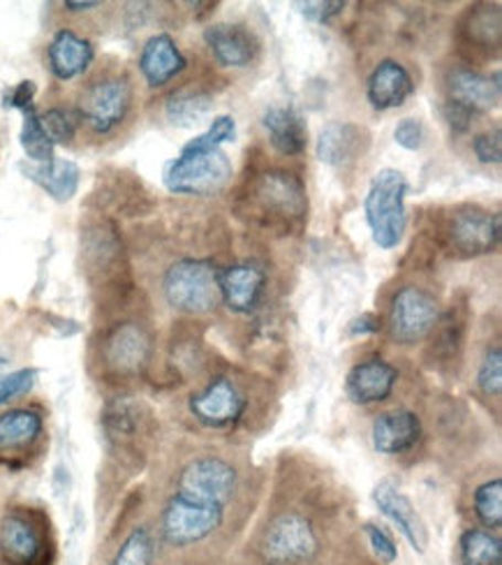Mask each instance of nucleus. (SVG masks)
Wrapping results in <instances>:
<instances>
[{"mask_svg": "<svg viewBox=\"0 0 502 565\" xmlns=\"http://www.w3.org/2000/svg\"><path fill=\"white\" fill-rule=\"evenodd\" d=\"M400 385V369L382 355H371L354 362L343 381V392L350 404L371 408L387 404Z\"/></svg>", "mask_w": 502, "mask_h": 565, "instance_id": "nucleus-12", "label": "nucleus"}, {"mask_svg": "<svg viewBox=\"0 0 502 565\" xmlns=\"http://www.w3.org/2000/svg\"><path fill=\"white\" fill-rule=\"evenodd\" d=\"M440 316V301L434 292L419 286H403L387 306V337L398 348H417L434 332Z\"/></svg>", "mask_w": 502, "mask_h": 565, "instance_id": "nucleus-8", "label": "nucleus"}, {"mask_svg": "<svg viewBox=\"0 0 502 565\" xmlns=\"http://www.w3.org/2000/svg\"><path fill=\"white\" fill-rule=\"evenodd\" d=\"M442 114H445V121L449 124V128L453 132H468L470 126H472V119H474L472 109H468L459 103H453V100H447L442 105Z\"/></svg>", "mask_w": 502, "mask_h": 565, "instance_id": "nucleus-43", "label": "nucleus"}, {"mask_svg": "<svg viewBox=\"0 0 502 565\" xmlns=\"http://www.w3.org/2000/svg\"><path fill=\"white\" fill-rule=\"evenodd\" d=\"M46 58H50V70L58 82H72L93 65L95 46L72 29H61L46 46Z\"/></svg>", "mask_w": 502, "mask_h": 565, "instance_id": "nucleus-21", "label": "nucleus"}, {"mask_svg": "<svg viewBox=\"0 0 502 565\" xmlns=\"http://www.w3.org/2000/svg\"><path fill=\"white\" fill-rule=\"evenodd\" d=\"M352 533L345 508L324 482L278 491L238 550L236 565H327Z\"/></svg>", "mask_w": 502, "mask_h": 565, "instance_id": "nucleus-2", "label": "nucleus"}, {"mask_svg": "<svg viewBox=\"0 0 502 565\" xmlns=\"http://www.w3.org/2000/svg\"><path fill=\"white\" fill-rule=\"evenodd\" d=\"M103 3H77V0H67L63 3V8H67L70 12H88V10H98Z\"/></svg>", "mask_w": 502, "mask_h": 565, "instance_id": "nucleus-46", "label": "nucleus"}, {"mask_svg": "<svg viewBox=\"0 0 502 565\" xmlns=\"http://www.w3.org/2000/svg\"><path fill=\"white\" fill-rule=\"evenodd\" d=\"M327 565H382V563H377L369 554V550H366V545L362 543V540H356L352 535L348 543L337 554H333V558Z\"/></svg>", "mask_w": 502, "mask_h": 565, "instance_id": "nucleus-40", "label": "nucleus"}, {"mask_svg": "<svg viewBox=\"0 0 502 565\" xmlns=\"http://www.w3.org/2000/svg\"><path fill=\"white\" fill-rule=\"evenodd\" d=\"M408 179L394 168L380 170L364 200V214L371 230L375 246L382 250H394L408 227V216H405V195H408Z\"/></svg>", "mask_w": 502, "mask_h": 565, "instance_id": "nucleus-5", "label": "nucleus"}, {"mask_svg": "<svg viewBox=\"0 0 502 565\" xmlns=\"http://www.w3.org/2000/svg\"><path fill=\"white\" fill-rule=\"evenodd\" d=\"M474 392L487 404H500L502 396V345L500 341H489L482 350V358L474 369Z\"/></svg>", "mask_w": 502, "mask_h": 565, "instance_id": "nucleus-32", "label": "nucleus"}, {"mask_svg": "<svg viewBox=\"0 0 502 565\" xmlns=\"http://www.w3.org/2000/svg\"><path fill=\"white\" fill-rule=\"evenodd\" d=\"M44 434V415L38 408L21 406L0 413V455L29 452Z\"/></svg>", "mask_w": 502, "mask_h": 565, "instance_id": "nucleus-24", "label": "nucleus"}, {"mask_svg": "<svg viewBox=\"0 0 502 565\" xmlns=\"http://www.w3.org/2000/svg\"><path fill=\"white\" fill-rule=\"evenodd\" d=\"M449 98L468 109L491 111L500 103V75L487 77L470 67H453L447 77Z\"/></svg>", "mask_w": 502, "mask_h": 565, "instance_id": "nucleus-22", "label": "nucleus"}, {"mask_svg": "<svg viewBox=\"0 0 502 565\" xmlns=\"http://www.w3.org/2000/svg\"><path fill=\"white\" fill-rule=\"evenodd\" d=\"M394 137L396 145L405 151H419L424 147V126L419 119H403L398 121Z\"/></svg>", "mask_w": 502, "mask_h": 565, "instance_id": "nucleus-42", "label": "nucleus"}, {"mask_svg": "<svg viewBox=\"0 0 502 565\" xmlns=\"http://www.w3.org/2000/svg\"><path fill=\"white\" fill-rule=\"evenodd\" d=\"M35 93H38L35 82H31V79H29V82H19L14 88H10V90H8L6 105H8V107H12V109H19V111L29 109V107H33Z\"/></svg>", "mask_w": 502, "mask_h": 565, "instance_id": "nucleus-44", "label": "nucleus"}, {"mask_svg": "<svg viewBox=\"0 0 502 565\" xmlns=\"http://www.w3.org/2000/svg\"><path fill=\"white\" fill-rule=\"evenodd\" d=\"M373 501L380 510V514H385L387 520L396 526V531L408 540V545L417 552L424 554L428 547V529L421 520V514L417 512L415 503L405 497V493L394 487L392 482H380L373 489Z\"/></svg>", "mask_w": 502, "mask_h": 565, "instance_id": "nucleus-16", "label": "nucleus"}, {"mask_svg": "<svg viewBox=\"0 0 502 565\" xmlns=\"http://www.w3.org/2000/svg\"><path fill=\"white\" fill-rule=\"evenodd\" d=\"M426 440L424 417L410 406H394L375 415L371 424L373 450L389 459L415 457Z\"/></svg>", "mask_w": 502, "mask_h": 565, "instance_id": "nucleus-11", "label": "nucleus"}, {"mask_svg": "<svg viewBox=\"0 0 502 565\" xmlns=\"http://www.w3.org/2000/svg\"><path fill=\"white\" fill-rule=\"evenodd\" d=\"M21 172L26 174L33 183H38L42 191L56 202H70L79 191L82 170L77 162H72L67 158H54L46 164L23 162Z\"/></svg>", "mask_w": 502, "mask_h": 565, "instance_id": "nucleus-25", "label": "nucleus"}, {"mask_svg": "<svg viewBox=\"0 0 502 565\" xmlns=\"http://www.w3.org/2000/svg\"><path fill=\"white\" fill-rule=\"evenodd\" d=\"M369 149V132L350 121H333L322 128L318 137V158L329 168L345 170L362 158Z\"/></svg>", "mask_w": 502, "mask_h": 565, "instance_id": "nucleus-18", "label": "nucleus"}, {"mask_svg": "<svg viewBox=\"0 0 502 565\" xmlns=\"http://www.w3.org/2000/svg\"><path fill=\"white\" fill-rule=\"evenodd\" d=\"M38 375H40V371L33 366L0 375V406L12 404V402H17V398L31 394V390L38 383Z\"/></svg>", "mask_w": 502, "mask_h": 565, "instance_id": "nucleus-38", "label": "nucleus"}, {"mask_svg": "<svg viewBox=\"0 0 502 565\" xmlns=\"http://www.w3.org/2000/svg\"><path fill=\"white\" fill-rule=\"evenodd\" d=\"M162 297L177 313L209 316L221 306V269L211 260L183 257L164 271Z\"/></svg>", "mask_w": 502, "mask_h": 565, "instance_id": "nucleus-4", "label": "nucleus"}, {"mask_svg": "<svg viewBox=\"0 0 502 565\" xmlns=\"http://www.w3.org/2000/svg\"><path fill=\"white\" fill-rule=\"evenodd\" d=\"M188 67V58L172 35L158 33L147 40L139 54V73L151 88H160L177 79Z\"/></svg>", "mask_w": 502, "mask_h": 565, "instance_id": "nucleus-20", "label": "nucleus"}, {"mask_svg": "<svg viewBox=\"0 0 502 565\" xmlns=\"http://www.w3.org/2000/svg\"><path fill=\"white\" fill-rule=\"evenodd\" d=\"M299 8L308 21L329 23L345 10V3L343 0H310V3H299Z\"/></svg>", "mask_w": 502, "mask_h": 565, "instance_id": "nucleus-41", "label": "nucleus"}, {"mask_svg": "<svg viewBox=\"0 0 502 565\" xmlns=\"http://www.w3.org/2000/svg\"><path fill=\"white\" fill-rule=\"evenodd\" d=\"M466 33L470 42L480 44L482 50H491V46L500 44L502 21H500V8L498 6H477L468 14Z\"/></svg>", "mask_w": 502, "mask_h": 565, "instance_id": "nucleus-34", "label": "nucleus"}, {"mask_svg": "<svg viewBox=\"0 0 502 565\" xmlns=\"http://www.w3.org/2000/svg\"><path fill=\"white\" fill-rule=\"evenodd\" d=\"M457 565H502V537L498 531L468 524L453 547Z\"/></svg>", "mask_w": 502, "mask_h": 565, "instance_id": "nucleus-30", "label": "nucleus"}, {"mask_svg": "<svg viewBox=\"0 0 502 565\" xmlns=\"http://www.w3.org/2000/svg\"><path fill=\"white\" fill-rule=\"evenodd\" d=\"M236 137V121L234 116H218L213 119L206 132L197 135L195 139H190L188 145L181 149L183 153H209V151H218L225 141H232Z\"/></svg>", "mask_w": 502, "mask_h": 565, "instance_id": "nucleus-36", "label": "nucleus"}, {"mask_svg": "<svg viewBox=\"0 0 502 565\" xmlns=\"http://www.w3.org/2000/svg\"><path fill=\"white\" fill-rule=\"evenodd\" d=\"M267 292V271L255 265H234L221 271V306L232 316H253Z\"/></svg>", "mask_w": 502, "mask_h": 565, "instance_id": "nucleus-15", "label": "nucleus"}, {"mask_svg": "<svg viewBox=\"0 0 502 565\" xmlns=\"http://www.w3.org/2000/svg\"><path fill=\"white\" fill-rule=\"evenodd\" d=\"M502 234L500 214H491L480 206H466L453 211L447 223V239L453 250L466 257L487 255L498 248Z\"/></svg>", "mask_w": 502, "mask_h": 565, "instance_id": "nucleus-13", "label": "nucleus"}, {"mask_svg": "<svg viewBox=\"0 0 502 565\" xmlns=\"http://www.w3.org/2000/svg\"><path fill=\"white\" fill-rule=\"evenodd\" d=\"M463 516L472 526H482L489 531L502 529V478L487 476L474 482L466 493Z\"/></svg>", "mask_w": 502, "mask_h": 565, "instance_id": "nucleus-27", "label": "nucleus"}, {"mask_svg": "<svg viewBox=\"0 0 502 565\" xmlns=\"http://www.w3.org/2000/svg\"><path fill=\"white\" fill-rule=\"evenodd\" d=\"M98 360L114 381H135L143 375L153 360V334L147 324L124 320L111 324L100 339Z\"/></svg>", "mask_w": 502, "mask_h": 565, "instance_id": "nucleus-7", "label": "nucleus"}, {"mask_svg": "<svg viewBox=\"0 0 502 565\" xmlns=\"http://www.w3.org/2000/svg\"><path fill=\"white\" fill-rule=\"evenodd\" d=\"M253 473L221 447H200L174 470L153 522L164 565H232L255 505Z\"/></svg>", "mask_w": 502, "mask_h": 565, "instance_id": "nucleus-1", "label": "nucleus"}, {"mask_svg": "<svg viewBox=\"0 0 502 565\" xmlns=\"http://www.w3.org/2000/svg\"><path fill=\"white\" fill-rule=\"evenodd\" d=\"M40 124L46 132V137L52 139V145H70L75 139L79 130V114L77 109H67V107H52L40 114Z\"/></svg>", "mask_w": 502, "mask_h": 565, "instance_id": "nucleus-35", "label": "nucleus"}, {"mask_svg": "<svg viewBox=\"0 0 502 565\" xmlns=\"http://www.w3.org/2000/svg\"><path fill=\"white\" fill-rule=\"evenodd\" d=\"M23 124H21V132H19V141H21V149L31 158V162L35 164H46L52 162L54 156V145L52 139L46 137L42 124H40V114L33 107L23 109Z\"/></svg>", "mask_w": 502, "mask_h": 565, "instance_id": "nucleus-33", "label": "nucleus"}, {"mask_svg": "<svg viewBox=\"0 0 502 565\" xmlns=\"http://www.w3.org/2000/svg\"><path fill=\"white\" fill-rule=\"evenodd\" d=\"M204 42L223 67H248L259 54L255 33L242 23H213L204 31Z\"/></svg>", "mask_w": 502, "mask_h": 565, "instance_id": "nucleus-17", "label": "nucleus"}, {"mask_svg": "<svg viewBox=\"0 0 502 565\" xmlns=\"http://www.w3.org/2000/svg\"><path fill=\"white\" fill-rule=\"evenodd\" d=\"M415 93L413 75L408 67L400 65L394 58L380 61L366 82V98L373 109L389 111L396 107H403Z\"/></svg>", "mask_w": 502, "mask_h": 565, "instance_id": "nucleus-19", "label": "nucleus"}, {"mask_svg": "<svg viewBox=\"0 0 502 565\" xmlns=\"http://www.w3.org/2000/svg\"><path fill=\"white\" fill-rule=\"evenodd\" d=\"M359 533H362V537H364L362 543L366 545L369 554L377 563H382V565H396V561H398V545H396V540L392 537V533L385 526H380L375 522H366V524L359 526Z\"/></svg>", "mask_w": 502, "mask_h": 565, "instance_id": "nucleus-37", "label": "nucleus"}, {"mask_svg": "<svg viewBox=\"0 0 502 565\" xmlns=\"http://www.w3.org/2000/svg\"><path fill=\"white\" fill-rule=\"evenodd\" d=\"M158 535L151 522L132 524L109 554L105 565H158Z\"/></svg>", "mask_w": 502, "mask_h": 565, "instance_id": "nucleus-29", "label": "nucleus"}, {"mask_svg": "<svg viewBox=\"0 0 502 565\" xmlns=\"http://www.w3.org/2000/svg\"><path fill=\"white\" fill-rule=\"evenodd\" d=\"M271 147L282 156H301L308 145V126L292 107H269L261 116Z\"/></svg>", "mask_w": 502, "mask_h": 565, "instance_id": "nucleus-26", "label": "nucleus"}, {"mask_svg": "<svg viewBox=\"0 0 502 565\" xmlns=\"http://www.w3.org/2000/svg\"><path fill=\"white\" fill-rule=\"evenodd\" d=\"M426 341H430L426 352L430 364L438 371H447L461 360V352L466 345V320L457 311L440 316L436 329Z\"/></svg>", "mask_w": 502, "mask_h": 565, "instance_id": "nucleus-28", "label": "nucleus"}, {"mask_svg": "<svg viewBox=\"0 0 502 565\" xmlns=\"http://www.w3.org/2000/svg\"><path fill=\"white\" fill-rule=\"evenodd\" d=\"M149 413L132 398H114L105 406L103 429L111 447L116 450H135L147 427Z\"/></svg>", "mask_w": 502, "mask_h": 565, "instance_id": "nucleus-23", "label": "nucleus"}, {"mask_svg": "<svg viewBox=\"0 0 502 565\" xmlns=\"http://www.w3.org/2000/svg\"><path fill=\"white\" fill-rule=\"evenodd\" d=\"M269 392L257 381L236 371H218L197 385L185 398V413L195 427L209 434L232 436L261 419Z\"/></svg>", "mask_w": 502, "mask_h": 565, "instance_id": "nucleus-3", "label": "nucleus"}, {"mask_svg": "<svg viewBox=\"0 0 502 565\" xmlns=\"http://www.w3.org/2000/svg\"><path fill=\"white\" fill-rule=\"evenodd\" d=\"M213 109V96L200 88H181L167 98V121L179 128H193Z\"/></svg>", "mask_w": 502, "mask_h": 565, "instance_id": "nucleus-31", "label": "nucleus"}, {"mask_svg": "<svg viewBox=\"0 0 502 565\" xmlns=\"http://www.w3.org/2000/svg\"><path fill=\"white\" fill-rule=\"evenodd\" d=\"M232 179V162L218 149L209 153H179L164 168V185L177 195H215Z\"/></svg>", "mask_w": 502, "mask_h": 565, "instance_id": "nucleus-10", "label": "nucleus"}, {"mask_svg": "<svg viewBox=\"0 0 502 565\" xmlns=\"http://www.w3.org/2000/svg\"><path fill=\"white\" fill-rule=\"evenodd\" d=\"M380 327H382V322H380L377 316L364 313V316H359V318H354V320L350 322V334H352V337L375 334V332H380Z\"/></svg>", "mask_w": 502, "mask_h": 565, "instance_id": "nucleus-45", "label": "nucleus"}, {"mask_svg": "<svg viewBox=\"0 0 502 565\" xmlns=\"http://www.w3.org/2000/svg\"><path fill=\"white\" fill-rule=\"evenodd\" d=\"M132 103L135 90L126 75H103L84 88L77 114L93 135L107 137L128 121Z\"/></svg>", "mask_w": 502, "mask_h": 565, "instance_id": "nucleus-9", "label": "nucleus"}, {"mask_svg": "<svg viewBox=\"0 0 502 565\" xmlns=\"http://www.w3.org/2000/svg\"><path fill=\"white\" fill-rule=\"evenodd\" d=\"M472 151L484 164H500L502 160V132L500 128L487 130L472 139Z\"/></svg>", "mask_w": 502, "mask_h": 565, "instance_id": "nucleus-39", "label": "nucleus"}, {"mask_svg": "<svg viewBox=\"0 0 502 565\" xmlns=\"http://www.w3.org/2000/svg\"><path fill=\"white\" fill-rule=\"evenodd\" d=\"M8 364V355L3 352V348H0V366H6Z\"/></svg>", "mask_w": 502, "mask_h": 565, "instance_id": "nucleus-47", "label": "nucleus"}, {"mask_svg": "<svg viewBox=\"0 0 502 565\" xmlns=\"http://www.w3.org/2000/svg\"><path fill=\"white\" fill-rule=\"evenodd\" d=\"M255 202L265 214H271L278 221H299L308 211V195L303 181L285 170H269L259 174L253 188Z\"/></svg>", "mask_w": 502, "mask_h": 565, "instance_id": "nucleus-14", "label": "nucleus"}, {"mask_svg": "<svg viewBox=\"0 0 502 565\" xmlns=\"http://www.w3.org/2000/svg\"><path fill=\"white\" fill-rule=\"evenodd\" d=\"M54 543L46 516L31 508H12L0 520V558L6 565H52Z\"/></svg>", "mask_w": 502, "mask_h": 565, "instance_id": "nucleus-6", "label": "nucleus"}]
</instances>
